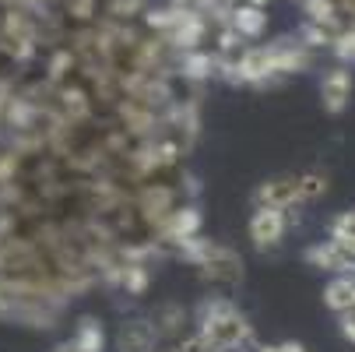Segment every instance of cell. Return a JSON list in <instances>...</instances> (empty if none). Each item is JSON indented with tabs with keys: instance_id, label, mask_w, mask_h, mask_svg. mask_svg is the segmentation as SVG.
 I'll list each match as a JSON object with an SVG mask.
<instances>
[{
	"instance_id": "cell-12",
	"label": "cell",
	"mask_w": 355,
	"mask_h": 352,
	"mask_svg": "<svg viewBox=\"0 0 355 352\" xmlns=\"http://www.w3.org/2000/svg\"><path fill=\"white\" fill-rule=\"evenodd\" d=\"M331 236L355 243V212H345L341 219H334V226H331Z\"/></svg>"
},
{
	"instance_id": "cell-13",
	"label": "cell",
	"mask_w": 355,
	"mask_h": 352,
	"mask_svg": "<svg viewBox=\"0 0 355 352\" xmlns=\"http://www.w3.org/2000/svg\"><path fill=\"white\" fill-rule=\"evenodd\" d=\"M180 352H215V349H211V342H208L205 335L197 331V335H190V338L180 345Z\"/></svg>"
},
{
	"instance_id": "cell-15",
	"label": "cell",
	"mask_w": 355,
	"mask_h": 352,
	"mask_svg": "<svg viewBox=\"0 0 355 352\" xmlns=\"http://www.w3.org/2000/svg\"><path fill=\"white\" fill-rule=\"evenodd\" d=\"M257 352H285V345H264V349H257Z\"/></svg>"
},
{
	"instance_id": "cell-1",
	"label": "cell",
	"mask_w": 355,
	"mask_h": 352,
	"mask_svg": "<svg viewBox=\"0 0 355 352\" xmlns=\"http://www.w3.org/2000/svg\"><path fill=\"white\" fill-rule=\"evenodd\" d=\"M200 335L211 342L215 352H225V349H239L250 342V324L229 303H211L205 310V321H200Z\"/></svg>"
},
{
	"instance_id": "cell-5",
	"label": "cell",
	"mask_w": 355,
	"mask_h": 352,
	"mask_svg": "<svg viewBox=\"0 0 355 352\" xmlns=\"http://www.w3.org/2000/svg\"><path fill=\"white\" fill-rule=\"evenodd\" d=\"M253 201H257V208H292L299 201V176H278V180H268L257 194H253Z\"/></svg>"
},
{
	"instance_id": "cell-2",
	"label": "cell",
	"mask_w": 355,
	"mask_h": 352,
	"mask_svg": "<svg viewBox=\"0 0 355 352\" xmlns=\"http://www.w3.org/2000/svg\"><path fill=\"white\" fill-rule=\"evenodd\" d=\"M200 268L211 282H239L243 278V261L225 246H205L200 250Z\"/></svg>"
},
{
	"instance_id": "cell-6",
	"label": "cell",
	"mask_w": 355,
	"mask_h": 352,
	"mask_svg": "<svg viewBox=\"0 0 355 352\" xmlns=\"http://www.w3.org/2000/svg\"><path fill=\"white\" fill-rule=\"evenodd\" d=\"M320 99H324V110L327 113H341L345 103L352 99V74L348 71H331L320 85Z\"/></svg>"
},
{
	"instance_id": "cell-3",
	"label": "cell",
	"mask_w": 355,
	"mask_h": 352,
	"mask_svg": "<svg viewBox=\"0 0 355 352\" xmlns=\"http://www.w3.org/2000/svg\"><path fill=\"white\" fill-rule=\"evenodd\" d=\"M282 233H285V215L282 208H257L250 219V240L257 243L261 250H275L282 243Z\"/></svg>"
},
{
	"instance_id": "cell-4",
	"label": "cell",
	"mask_w": 355,
	"mask_h": 352,
	"mask_svg": "<svg viewBox=\"0 0 355 352\" xmlns=\"http://www.w3.org/2000/svg\"><path fill=\"white\" fill-rule=\"evenodd\" d=\"M236 74L239 81H268L275 71V46H253V49H243V57L236 64Z\"/></svg>"
},
{
	"instance_id": "cell-14",
	"label": "cell",
	"mask_w": 355,
	"mask_h": 352,
	"mask_svg": "<svg viewBox=\"0 0 355 352\" xmlns=\"http://www.w3.org/2000/svg\"><path fill=\"white\" fill-rule=\"evenodd\" d=\"M341 331H345V335L355 342V307H348V310L341 314Z\"/></svg>"
},
{
	"instance_id": "cell-17",
	"label": "cell",
	"mask_w": 355,
	"mask_h": 352,
	"mask_svg": "<svg viewBox=\"0 0 355 352\" xmlns=\"http://www.w3.org/2000/svg\"><path fill=\"white\" fill-rule=\"evenodd\" d=\"M60 352H78V349H74V345H67V349H60Z\"/></svg>"
},
{
	"instance_id": "cell-9",
	"label": "cell",
	"mask_w": 355,
	"mask_h": 352,
	"mask_svg": "<svg viewBox=\"0 0 355 352\" xmlns=\"http://www.w3.org/2000/svg\"><path fill=\"white\" fill-rule=\"evenodd\" d=\"M324 299H327V307H331L334 314H345L348 307H355V278H334V282L327 285Z\"/></svg>"
},
{
	"instance_id": "cell-7",
	"label": "cell",
	"mask_w": 355,
	"mask_h": 352,
	"mask_svg": "<svg viewBox=\"0 0 355 352\" xmlns=\"http://www.w3.org/2000/svg\"><path fill=\"white\" fill-rule=\"evenodd\" d=\"M116 349L120 352H151L155 349V324H148V321L123 324L120 338H116Z\"/></svg>"
},
{
	"instance_id": "cell-8",
	"label": "cell",
	"mask_w": 355,
	"mask_h": 352,
	"mask_svg": "<svg viewBox=\"0 0 355 352\" xmlns=\"http://www.w3.org/2000/svg\"><path fill=\"white\" fill-rule=\"evenodd\" d=\"M264 25H268V15L257 4H246V8H236L232 11V28L239 35H246V39H257L264 32Z\"/></svg>"
},
{
	"instance_id": "cell-11",
	"label": "cell",
	"mask_w": 355,
	"mask_h": 352,
	"mask_svg": "<svg viewBox=\"0 0 355 352\" xmlns=\"http://www.w3.org/2000/svg\"><path fill=\"white\" fill-rule=\"evenodd\" d=\"M327 190V180L320 173H306V176H299V201H313Z\"/></svg>"
},
{
	"instance_id": "cell-10",
	"label": "cell",
	"mask_w": 355,
	"mask_h": 352,
	"mask_svg": "<svg viewBox=\"0 0 355 352\" xmlns=\"http://www.w3.org/2000/svg\"><path fill=\"white\" fill-rule=\"evenodd\" d=\"M74 349L78 352H103V331H98L92 321L81 324V335L74 338Z\"/></svg>"
},
{
	"instance_id": "cell-16",
	"label": "cell",
	"mask_w": 355,
	"mask_h": 352,
	"mask_svg": "<svg viewBox=\"0 0 355 352\" xmlns=\"http://www.w3.org/2000/svg\"><path fill=\"white\" fill-rule=\"evenodd\" d=\"M285 352H302V349L299 345H285Z\"/></svg>"
}]
</instances>
